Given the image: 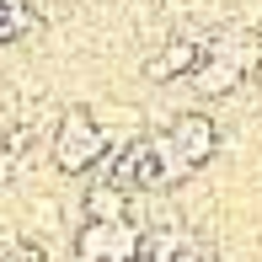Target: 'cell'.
Listing matches in <instances>:
<instances>
[{
    "label": "cell",
    "mask_w": 262,
    "mask_h": 262,
    "mask_svg": "<svg viewBox=\"0 0 262 262\" xmlns=\"http://www.w3.org/2000/svg\"><path fill=\"white\" fill-rule=\"evenodd\" d=\"M102 150H107V128L86 107H70V113L59 118V128H54V166L75 177V171H86V166H97Z\"/></svg>",
    "instance_id": "cell-1"
},
{
    "label": "cell",
    "mask_w": 262,
    "mask_h": 262,
    "mask_svg": "<svg viewBox=\"0 0 262 262\" xmlns=\"http://www.w3.org/2000/svg\"><path fill=\"white\" fill-rule=\"evenodd\" d=\"M166 145H171L187 166H198V161L214 156V123H209V118H198V113H187V118H177V123H171Z\"/></svg>",
    "instance_id": "cell-2"
},
{
    "label": "cell",
    "mask_w": 262,
    "mask_h": 262,
    "mask_svg": "<svg viewBox=\"0 0 262 262\" xmlns=\"http://www.w3.org/2000/svg\"><path fill=\"white\" fill-rule=\"evenodd\" d=\"M123 204H128V193L107 177L86 187V220H123Z\"/></svg>",
    "instance_id": "cell-3"
},
{
    "label": "cell",
    "mask_w": 262,
    "mask_h": 262,
    "mask_svg": "<svg viewBox=\"0 0 262 262\" xmlns=\"http://www.w3.org/2000/svg\"><path fill=\"white\" fill-rule=\"evenodd\" d=\"M193 64H198V49H193V43H166L145 70H150V80H171V75H182V70H193Z\"/></svg>",
    "instance_id": "cell-4"
},
{
    "label": "cell",
    "mask_w": 262,
    "mask_h": 262,
    "mask_svg": "<svg viewBox=\"0 0 262 262\" xmlns=\"http://www.w3.org/2000/svg\"><path fill=\"white\" fill-rule=\"evenodd\" d=\"M107 241H113V220H91L75 235V262H107Z\"/></svg>",
    "instance_id": "cell-5"
},
{
    "label": "cell",
    "mask_w": 262,
    "mask_h": 262,
    "mask_svg": "<svg viewBox=\"0 0 262 262\" xmlns=\"http://www.w3.org/2000/svg\"><path fill=\"white\" fill-rule=\"evenodd\" d=\"M27 230H59V204L54 198H32V214H27Z\"/></svg>",
    "instance_id": "cell-6"
}]
</instances>
